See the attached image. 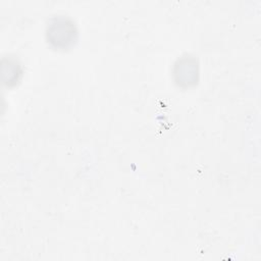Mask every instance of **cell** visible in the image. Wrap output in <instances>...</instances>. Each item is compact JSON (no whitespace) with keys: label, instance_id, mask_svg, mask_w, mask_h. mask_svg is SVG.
Instances as JSON below:
<instances>
[{"label":"cell","instance_id":"cell-1","mask_svg":"<svg viewBox=\"0 0 261 261\" xmlns=\"http://www.w3.org/2000/svg\"><path fill=\"white\" fill-rule=\"evenodd\" d=\"M47 32L50 42L56 46L62 47H66L67 44L71 43L75 36L74 24L66 20L64 17L55 18L50 25H48Z\"/></svg>","mask_w":261,"mask_h":261},{"label":"cell","instance_id":"cell-2","mask_svg":"<svg viewBox=\"0 0 261 261\" xmlns=\"http://www.w3.org/2000/svg\"><path fill=\"white\" fill-rule=\"evenodd\" d=\"M198 72L197 60L188 55L177 60L173 70L176 83L185 86H190L197 83Z\"/></svg>","mask_w":261,"mask_h":261}]
</instances>
